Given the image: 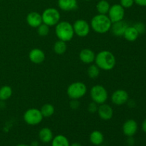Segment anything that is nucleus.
<instances>
[{
	"mask_svg": "<svg viewBox=\"0 0 146 146\" xmlns=\"http://www.w3.org/2000/svg\"><path fill=\"white\" fill-rule=\"evenodd\" d=\"M94 62L100 69L104 71H111L115 67L116 60L113 53L107 50H104L96 55Z\"/></svg>",
	"mask_w": 146,
	"mask_h": 146,
	"instance_id": "nucleus-1",
	"label": "nucleus"
},
{
	"mask_svg": "<svg viewBox=\"0 0 146 146\" xmlns=\"http://www.w3.org/2000/svg\"><path fill=\"white\" fill-rule=\"evenodd\" d=\"M112 22L107 14H97L91 21V28L97 34H104L111 29Z\"/></svg>",
	"mask_w": 146,
	"mask_h": 146,
	"instance_id": "nucleus-2",
	"label": "nucleus"
},
{
	"mask_svg": "<svg viewBox=\"0 0 146 146\" xmlns=\"http://www.w3.org/2000/svg\"><path fill=\"white\" fill-rule=\"evenodd\" d=\"M55 33L58 40L65 42L71 41L75 34L73 25L66 21H60L56 25Z\"/></svg>",
	"mask_w": 146,
	"mask_h": 146,
	"instance_id": "nucleus-3",
	"label": "nucleus"
},
{
	"mask_svg": "<svg viewBox=\"0 0 146 146\" xmlns=\"http://www.w3.org/2000/svg\"><path fill=\"white\" fill-rule=\"evenodd\" d=\"M87 87L83 82L76 81L68 86L67 88V95L71 99L78 100L86 94Z\"/></svg>",
	"mask_w": 146,
	"mask_h": 146,
	"instance_id": "nucleus-4",
	"label": "nucleus"
},
{
	"mask_svg": "<svg viewBox=\"0 0 146 146\" xmlns=\"http://www.w3.org/2000/svg\"><path fill=\"white\" fill-rule=\"evenodd\" d=\"M42 21L48 27L56 26L60 21L61 15L58 9L53 7L47 8L41 14Z\"/></svg>",
	"mask_w": 146,
	"mask_h": 146,
	"instance_id": "nucleus-5",
	"label": "nucleus"
},
{
	"mask_svg": "<svg viewBox=\"0 0 146 146\" xmlns=\"http://www.w3.org/2000/svg\"><path fill=\"white\" fill-rule=\"evenodd\" d=\"M90 95L92 101L98 105L105 104L108 98V91L101 85L94 86L90 91Z\"/></svg>",
	"mask_w": 146,
	"mask_h": 146,
	"instance_id": "nucleus-6",
	"label": "nucleus"
},
{
	"mask_svg": "<svg viewBox=\"0 0 146 146\" xmlns=\"http://www.w3.org/2000/svg\"><path fill=\"white\" fill-rule=\"evenodd\" d=\"M43 117L41 111L37 108H30L24 114V120L29 125H36L42 121Z\"/></svg>",
	"mask_w": 146,
	"mask_h": 146,
	"instance_id": "nucleus-7",
	"label": "nucleus"
},
{
	"mask_svg": "<svg viewBox=\"0 0 146 146\" xmlns=\"http://www.w3.org/2000/svg\"><path fill=\"white\" fill-rule=\"evenodd\" d=\"M125 16V9L118 4L111 6L108 12V17L112 23L123 20Z\"/></svg>",
	"mask_w": 146,
	"mask_h": 146,
	"instance_id": "nucleus-8",
	"label": "nucleus"
},
{
	"mask_svg": "<svg viewBox=\"0 0 146 146\" xmlns=\"http://www.w3.org/2000/svg\"><path fill=\"white\" fill-rule=\"evenodd\" d=\"M74 34L79 37H86L90 33L91 26L84 19H78L73 24Z\"/></svg>",
	"mask_w": 146,
	"mask_h": 146,
	"instance_id": "nucleus-9",
	"label": "nucleus"
},
{
	"mask_svg": "<svg viewBox=\"0 0 146 146\" xmlns=\"http://www.w3.org/2000/svg\"><path fill=\"white\" fill-rule=\"evenodd\" d=\"M111 102L116 106H121L126 104L129 99L128 92L123 89H118L114 91L111 97Z\"/></svg>",
	"mask_w": 146,
	"mask_h": 146,
	"instance_id": "nucleus-10",
	"label": "nucleus"
},
{
	"mask_svg": "<svg viewBox=\"0 0 146 146\" xmlns=\"http://www.w3.org/2000/svg\"><path fill=\"white\" fill-rule=\"evenodd\" d=\"M97 113L100 118L104 121H109L113 116V109L111 106L106 103L98 106Z\"/></svg>",
	"mask_w": 146,
	"mask_h": 146,
	"instance_id": "nucleus-11",
	"label": "nucleus"
},
{
	"mask_svg": "<svg viewBox=\"0 0 146 146\" xmlns=\"http://www.w3.org/2000/svg\"><path fill=\"white\" fill-rule=\"evenodd\" d=\"M138 123L133 119H128L123 125V133L127 137H133L138 131Z\"/></svg>",
	"mask_w": 146,
	"mask_h": 146,
	"instance_id": "nucleus-12",
	"label": "nucleus"
},
{
	"mask_svg": "<svg viewBox=\"0 0 146 146\" xmlns=\"http://www.w3.org/2000/svg\"><path fill=\"white\" fill-rule=\"evenodd\" d=\"M29 58L32 63L35 64H40L45 60L46 56L44 51L38 48H33L29 54Z\"/></svg>",
	"mask_w": 146,
	"mask_h": 146,
	"instance_id": "nucleus-13",
	"label": "nucleus"
},
{
	"mask_svg": "<svg viewBox=\"0 0 146 146\" xmlns=\"http://www.w3.org/2000/svg\"><path fill=\"white\" fill-rule=\"evenodd\" d=\"M128 27V24L122 20V21L112 23L110 31L115 36H123Z\"/></svg>",
	"mask_w": 146,
	"mask_h": 146,
	"instance_id": "nucleus-14",
	"label": "nucleus"
},
{
	"mask_svg": "<svg viewBox=\"0 0 146 146\" xmlns=\"http://www.w3.org/2000/svg\"><path fill=\"white\" fill-rule=\"evenodd\" d=\"M27 22L33 28H37L43 23L41 14L36 11H31L27 16Z\"/></svg>",
	"mask_w": 146,
	"mask_h": 146,
	"instance_id": "nucleus-15",
	"label": "nucleus"
},
{
	"mask_svg": "<svg viewBox=\"0 0 146 146\" xmlns=\"http://www.w3.org/2000/svg\"><path fill=\"white\" fill-rule=\"evenodd\" d=\"M79 58L84 64H91L95 61L96 54L94 51L90 48H84L80 52Z\"/></svg>",
	"mask_w": 146,
	"mask_h": 146,
	"instance_id": "nucleus-16",
	"label": "nucleus"
},
{
	"mask_svg": "<svg viewBox=\"0 0 146 146\" xmlns=\"http://www.w3.org/2000/svg\"><path fill=\"white\" fill-rule=\"evenodd\" d=\"M58 6L64 11H71L78 7L77 0H58Z\"/></svg>",
	"mask_w": 146,
	"mask_h": 146,
	"instance_id": "nucleus-17",
	"label": "nucleus"
},
{
	"mask_svg": "<svg viewBox=\"0 0 146 146\" xmlns=\"http://www.w3.org/2000/svg\"><path fill=\"white\" fill-rule=\"evenodd\" d=\"M38 138L40 141L44 143H48L51 142L54 138L52 131L47 127L42 128L38 132Z\"/></svg>",
	"mask_w": 146,
	"mask_h": 146,
	"instance_id": "nucleus-18",
	"label": "nucleus"
},
{
	"mask_svg": "<svg viewBox=\"0 0 146 146\" xmlns=\"http://www.w3.org/2000/svg\"><path fill=\"white\" fill-rule=\"evenodd\" d=\"M89 140L93 145L96 146L102 145L104 141V135L101 131H94L90 134Z\"/></svg>",
	"mask_w": 146,
	"mask_h": 146,
	"instance_id": "nucleus-19",
	"label": "nucleus"
},
{
	"mask_svg": "<svg viewBox=\"0 0 146 146\" xmlns=\"http://www.w3.org/2000/svg\"><path fill=\"white\" fill-rule=\"evenodd\" d=\"M138 36H139V34L135 29V27L133 26V27L128 26L126 29H125L123 36L125 38V40L132 42V41H135L138 38Z\"/></svg>",
	"mask_w": 146,
	"mask_h": 146,
	"instance_id": "nucleus-20",
	"label": "nucleus"
},
{
	"mask_svg": "<svg viewBox=\"0 0 146 146\" xmlns=\"http://www.w3.org/2000/svg\"><path fill=\"white\" fill-rule=\"evenodd\" d=\"M68 138L64 135H57L51 141V146H69Z\"/></svg>",
	"mask_w": 146,
	"mask_h": 146,
	"instance_id": "nucleus-21",
	"label": "nucleus"
},
{
	"mask_svg": "<svg viewBox=\"0 0 146 146\" xmlns=\"http://www.w3.org/2000/svg\"><path fill=\"white\" fill-rule=\"evenodd\" d=\"M110 7H111V5L106 0H100L96 4V10L100 14H108Z\"/></svg>",
	"mask_w": 146,
	"mask_h": 146,
	"instance_id": "nucleus-22",
	"label": "nucleus"
},
{
	"mask_svg": "<svg viewBox=\"0 0 146 146\" xmlns=\"http://www.w3.org/2000/svg\"><path fill=\"white\" fill-rule=\"evenodd\" d=\"M53 49L56 54H58V55L64 54L67 50L66 42L61 41V40H58L56 42L54 43Z\"/></svg>",
	"mask_w": 146,
	"mask_h": 146,
	"instance_id": "nucleus-23",
	"label": "nucleus"
},
{
	"mask_svg": "<svg viewBox=\"0 0 146 146\" xmlns=\"http://www.w3.org/2000/svg\"><path fill=\"white\" fill-rule=\"evenodd\" d=\"M41 113L44 118H48L54 115L55 112V108L53 105L50 104H46L42 106L41 108Z\"/></svg>",
	"mask_w": 146,
	"mask_h": 146,
	"instance_id": "nucleus-24",
	"label": "nucleus"
},
{
	"mask_svg": "<svg viewBox=\"0 0 146 146\" xmlns=\"http://www.w3.org/2000/svg\"><path fill=\"white\" fill-rule=\"evenodd\" d=\"M12 88L9 86H4L0 88V101H7L12 96Z\"/></svg>",
	"mask_w": 146,
	"mask_h": 146,
	"instance_id": "nucleus-25",
	"label": "nucleus"
},
{
	"mask_svg": "<svg viewBox=\"0 0 146 146\" xmlns=\"http://www.w3.org/2000/svg\"><path fill=\"white\" fill-rule=\"evenodd\" d=\"M100 70L101 69L96 64H92L88 68L87 74H88L89 78L94 79V78H96L99 76Z\"/></svg>",
	"mask_w": 146,
	"mask_h": 146,
	"instance_id": "nucleus-26",
	"label": "nucleus"
},
{
	"mask_svg": "<svg viewBox=\"0 0 146 146\" xmlns=\"http://www.w3.org/2000/svg\"><path fill=\"white\" fill-rule=\"evenodd\" d=\"M49 27H48V25L42 23L41 25L38 26V27H37V33H38V35L41 36H46L48 35V33H49Z\"/></svg>",
	"mask_w": 146,
	"mask_h": 146,
	"instance_id": "nucleus-27",
	"label": "nucleus"
},
{
	"mask_svg": "<svg viewBox=\"0 0 146 146\" xmlns=\"http://www.w3.org/2000/svg\"><path fill=\"white\" fill-rule=\"evenodd\" d=\"M133 27H135V29L137 30V31L138 32L139 35H140V34H144V33L145 32L146 28H145V24H144L143 23L138 22V23H136V24H135V25L133 26Z\"/></svg>",
	"mask_w": 146,
	"mask_h": 146,
	"instance_id": "nucleus-28",
	"label": "nucleus"
},
{
	"mask_svg": "<svg viewBox=\"0 0 146 146\" xmlns=\"http://www.w3.org/2000/svg\"><path fill=\"white\" fill-rule=\"evenodd\" d=\"M134 0H120V4L124 9H128L133 7L134 4Z\"/></svg>",
	"mask_w": 146,
	"mask_h": 146,
	"instance_id": "nucleus-29",
	"label": "nucleus"
},
{
	"mask_svg": "<svg viewBox=\"0 0 146 146\" xmlns=\"http://www.w3.org/2000/svg\"><path fill=\"white\" fill-rule=\"evenodd\" d=\"M98 104H96L95 102H91V104H88V112L91 113H95L96 112H97L98 111Z\"/></svg>",
	"mask_w": 146,
	"mask_h": 146,
	"instance_id": "nucleus-30",
	"label": "nucleus"
},
{
	"mask_svg": "<svg viewBox=\"0 0 146 146\" xmlns=\"http://www.w3.org/2000/svg\"><path fill=\"white\" fill-rule=\"evenodd\" d=\"M80 106V103L78 102V100L76 99H71V102H70V107L72 109L76 110L78 109Z\"/></svg>",
	"mask_w": 146,
	"mask_h": 146,
	"instance_id": "nucleus-31",
	"label": "nucleus"
},
{
	"mask_svg": "<svg viewBox=\"0 0 146 146\" xmlns=\"http://www.w3.org/2000/svg\"><path fill=\"white\" fill-rule=\"evenodd\" d=\"M134 2L140 7H146V0H134Z\"/></svg>",
	"mask_w": 146,
	"mask_h": 146,
	"instance_id": "nucleus-32",
	"label": "nucleus"
},
{
	"mask_svg": "<svg viewBox=\"0 0 146 146\" xmlns=\"http://www.w3.org/2000/svg\"><path fill=\"white\" fill-rule=\"evenodd\" d=\"M127 143H128V144L129 145H132L134 144V140L133 139L132 137H128V141H127Z\"/></svg>",
	"mask_w": 146,
	"mask_h": 146,
	"instance_id": "nucleus-33",
	"label": "nucleus"
},
{
	"mask_svg": "<svg viewBox=\"0 0 146 146\" xmlns=\"http://www.w3.org/2000/svg\"><path fill=\"white\" fill-rule=\"evenodd\" d=\"M142 130L143 131L144 133H146V118L143 121L142 123Z\"/></svg>",
	"mask_w": 146,
	"mask_h": 146,
	"instance_id": "nucleus-34",
	"label": "nucleus"
},
{
	"mask_svg": "<svg viewBox=\"0 0 146 146\" xmlns=\"http://www.w3.org/2000/svg\"><path fill=\"white\" fill-rule=\"evenodd\" d=\"M30 146H39V143H38V141H34L33 142H31V145Z\"/></svg>",
	"mask_w": 146,
	"mask_h": 146,
	"instance_id": "nucleus-35",
	"label": "nucleus"
},
{
	"mask_svg": "<svg viewBox=\"0 0 146 146\" xmlns=\"http://www.w3.org/2000/svg\"><path fill=\"white\" fill-rule=\"evenodd\" d=\"M69 146H81V145L80 143H73L70 144Z\"/></svg>",
	"mask_w": 146,
	"mask_h": 146,
	"instance_id": "nucleus-36",
	"label": "nucleus"
},
{
	"mask_svg": "<svg viewBox=\"0 0 146 146\" xmlns=\"http://www.w3.org/2000/svg\"><path fill=\"white\" fill-rule=\"evenodd\" d=\"M17 146H30V145H27V144H19V145H17Z\"/></svg>",
	"mask_w": 146,
	"mask_h": 146,
	"instance_id": "nucleus-37",
	"label": "nucleus"
},
{
	"mask_svg": "<svg viewBox=\"0 0 146 146\" xmlns=\"http://www.w3.org/2000/svg\"><path fill=\"white\" fill-rule=\"evenodd\" d=\"M98 146H106V145H98Z\"/></svg>",
	"mask_w": 146,
	"mask_h": 146,
	"instance_id": "nucleus-38",
	"label": "nucleus"
},
{
	"mask_svg": "<svg viewBox=\"0 0 146 146\" xmlns=\"http://www.w3.org/2000/svg\"><path fill=\"white\" fill-rule=\"evenodd\" d=\"M85 1H91V0H85Z\"/></svg>",
	"mask_w": 146,
	"mask_h": 146,
	"instance_id": "nucleus-39",
	"label": "nucleus"
}]
</instances>
